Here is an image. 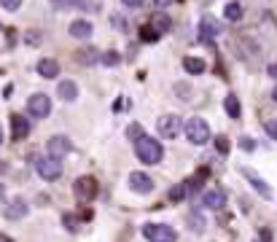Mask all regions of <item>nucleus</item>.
Segmentation results:
<instances>
[{
  "instance_id": "1",
  "label": "nucleus",
  "mask_w": 277,
  "mask_h": 242,
  "mask_svg": "<svg viewBox=\"0 0 277 242\" xmlns=\"http://www.w3.org/2000/svg\"><path fill=\"white\" fill-rule=\"evenodd\" d=\"M135 154H138V159L143 161V164H159L164 151H162V145H159V140L143 135L140 140H135Z\"/></svg>"
},
{
  "instance_id": "2",
  "label": "nucleus",
  "mask_w": 277,
  "mask_h": 242,
  "mask_svg": "<svg viewBox=\"0 0 277 242\" xmlns=\"http://www.w3.org/2000/svg\"><path fill=\"white\" fill-rule=\"evenodd\" d=\"M186 138L191 140L194 145H205L210 140V124L205 119H199V116H194V119L186 121Z\"/></svg>"
},
{
  "instance_id": "3",
  "label": "nucleus",
  "mask_w": 277,
  "mask_h": 242,
  "mask_svg": "<svg viewBox=\"0 0 277 242\" xmlns=\"http://www.w3.org/2000/svg\"><path fill=\"white\" fill-rule=\"evenodd\" d=\"M35 173H38V178L54 183V180L62 178V164H59V159H52V156H38L35 159Z\"/></svg>"
},
{
  "instance_id": "4",
  "label": "nucleus",
  "mask_w": 277,
  "mask_h": 242,
  "mask_svg": "<svg viewBox=\"0 0 277 242\" xmlns=\"http://www.w3.org/2000/svg\"><path fill=\"white\" fill-rule=\"evenodd\" d=\"M143 237H145L148 242H175V240H178L175 229L162 226V224H145V226H143Z\"/></svg>"
},
{
  "instance_id": "5",
  "label": "nucleus",
  "mask_w": 277,
  "mask_h": 242,
  "mask_svg": "<svg viewBox=\"0 0 277 242\" xmlns=\"http://www.w3.org/2000/svg\"><path fill=\"white\" fill-rule=\"evenodd\" d=\"M73 191L78 199L84 202H92L94 196H97V178H92V175H84V178H78L73 183Z\"/></svg>"
},
{
  "instance_id": "6",
  "label": "nucleus",
  "mask_w": 277,
  "mask_h": 242,
  "mask_svg": "<svg viewBox=\"0 0 277 242\" xmlns=\"http://www.w3.org/2000/svg\"><path fill=\"white\" fill-rule=\"evenodd\" d=\"M27 113H33L35 119H46V116L52 113V100L41 92L33 94V97L27 100Z\"/></svg>"
},
{
  "instance_id": "7",
  "label": "nucleus",
  "mask_w": 277,
  "mask_h": 242,
  "mask_svg": "<svg viewBox=\"0 0 277 242\" xmlns=\"http://www.w3.org/2000/svg\"><path fill=\"white\" fill-rule=\"evenodd\" d=\"M156 129H159V135H162V138L173 140V138H178V132H180V119H178V116H173V113L159 116V121H156Z\"/></svg>"
},
{
  "instance_id": "8",
  "label": "nucleus",
  "mask_w": 277,
  "mask_h": 242,
  "mask_svg": "<svg viewBox=\"0 0 277 242\" xmlns=\"http://www.w3.org/2000/svg\"><path fill=\"white\" fill-rule=\"evenodd\" d=\"M46 151H49L52 159H62V156L70 154V140L65 138V135H54V138L46 143Z\"/></svg>"
},
{
  "instance_id": "9",
  "label": "nucleus",
  "mask_w": 277,
  "mask_h": 242,
  "mask_svg": "<svg viewBox=\"0 0 277 242\" xmlns=\"http://www.w3.org/2000/svg\"><path fill=\"white\" fill-rule=\"evenodd\" d=\"M129 189L138 191V194H148V191H154V180L145 173H132L129 175Z\"/></svg>"
},
{
  "instance_id": "10",
  "label": "nucleus",
  "mask_w": 277,
  "mask_h": 242,
  "mask_svg": "<svg viewBox=\"0 0 277 242\" xmlns=\"http://www.w3.org/2000/svg\"><path fill=\"white\" fill-rule=\"evenodd\" d=\"M226 205V194L221 189H210V191H205V196H202V207H208V210H221Z\"/></svg>"
},
{
  "instance_id": "11",
  "label": "nucleus",
  "mask_w": 277,
  "mask_h": 242,
  "mask_svg": "<svg viewBox=\"0 0 277 242\" xmlns=\"http://www.w3.org/2000/svg\"><path fill=\"white\" fill-rule=\"evenodd\" d=\"M30 135V121L24 119L22 113H14L11 116V138L14 140H24Z\"/></svg>"
},
{
  "instance_id": "12",
  "label": "nucleus",
  "mask_w": 277,
  "mask_h": 242,
  "mask_svg": "<svg viewBox=\"0 0 277 242\" xmlns=\"http://www.w3.org/2000/svg\"><path fill=\"white\" fill-rule=\"evenodd\" d=\"M170 17L164 11H156V14H151V19H148V27L154 30L156 35H164V33H170Z\"/></svg>"
},
{
  "instance_id": "13",
  "label": "nucleus",
  "mask_w": 277,
  "mask_h": 242,
  "mask_svg": "<svg viewBox=\"0 0 277 242\" xmlns=\"http://www.w3.org/2000/svg\"><path fill=\"white\" fill-rule=\"evenodd\" d=\"M27 202H24V199H11V202H8V205H6V218L8 221H22L24 218V215H27Z\"/></svg>"
},
{
  "instance_id": "14",
  "label": "nucleus",
  "mask_w": 277,
  "mask_h": 242,
  "mask_svg": "<svg viewBox=\"0 0 277 242\" xmlns=\"http://www.w3.org/2000/svg\"><path fill=\"white\" fill-rule=\"evenodd\" d=\"M92 33H94V27H92V22H87V19H75V22L70 24V35L78 38V40H89Z\"/></svg>"
},
{
  "instance_id": "15",
  "label": "nucleus",
  "mask_w": 277,
  "mask_h": 242,
  "mask_svg": "<svg viewBox=\"0 0 277 242\" xmlns=\"http://www.w3.org/2000/svg\"><path fill=\"white\" fill-rule=\"evenodd\" d=\"M73 59L78 65H87V68H89V65H97L100 62V52H97V49H92V46H87V49H78V52L73 54Z\"/></svg>"
},
{
  "instance_id": "16",
  "label": "nucleus",
  "mask_w": 277,
  "mask_h": 242,
  "mask_svg": "<svg viewBox=\"0 0 277 242\" xmlns=\"http://www.w3.org/2000/svg\"><path fill=\"white\" fill-rule=\"evenodd\" d=\"M59 100L65 103H75L78 100V86H75V81H59Z\"/></svg>"
},
{
  "instance_id": "17",
  "label": "nucleus",
  "mask_w": 277,
  "mask_h": 242,
  "mask_svg": "<svg viewBox=\"0 0 277 242\" xmlns=\"http://www.w3.org/2000/svg\"><path fill=\"white\" fill-rule=\"evenodd\" d=\"M38 73L43 78H57L59 75V62L57 59H38Z\"/></svg>"
},
{
  "instance_id": "18",
  "label": "nucleus",
  "mask_w": 277,
  "mask_h": 242,
  "mask_svg": "<svg viewBox=\"0 0 277 242\" xmlns=\"http://www.w3.org/2000/svg\"><path fill=\"white\" fill-rule=\"evenodd\" d=\"M242 173H245V175H248V180H250V186H253V189H256V191H259V194H261V196H266V199H272V189H269V186H266V183H264V180H261V178H259V175H256V173H250V170H242Z\"/></svg>"
},
{
  "instance_id": "19",
  "label": "nucleus",
  "mask_w": 277,
  "mask_h": 242,
  "mask_svg": "<svg viewBox=\"0 0 277 242\" xmlns=\"http://www.w3.org/2000/svg\"><path fill=\"white\" fill-rule=\"evenodd\" d=\"M221 30H224V27H221V24L215 22L213 17H205V19H202V38H205V40L215 38V35H218Z\"/></svg>"
},
{
  "instance_id": "20",
  "label": "nucleus",
  "mask_w": 277,
  "mask_h": 242,
  "mask_svg": "<svg viewBox=\"0 0 277 242\" xmlns=\"http://www.w3.org/2000/svg\"><path fill=\"white\" fill-rule=\"evenodd\" d=\"M183 68L189 70L191 75H202L205 70H208V65H205V59H199V57H186L183 59Z\"/></svg>"
},
{
  "instance_id": "21",
  "label": "nucleus",
  "mask_w": 277,
  "mask_h": 242,
  "mask_svg": "<svg viewBox=\"0 0 277 242\" xmlns=\"http://www.w3.org/2000/svg\"><path fill=\"white\" fill-rule=\"evenodd\" d=\"M224 17L229 19V22H240V19H242V6H240L237 0H229L226 8H224Z\"/></svg>"
},
{
  "instance_id": "22",
  "label": "nucleus",
  "mask_w": 277,
  "mask_h": 242,
  "mask_svg": "<svg viewBox=\"0 0 277 242\" xmlns=\"http://www.w3.org/2000/svg\"><path fill=\"white\" fill-rule=\"evenodd\" d=\"M224 108L231 119H240V116H242V105H240V100H237L234 94H229V97L224 100Z\"/></svg>"
},
{
  "instance_id": "23",
  "label": "nucleus",
  "mask_w": 277,
  "mask_h": 242,
  "mask_svg": "<svg viewBox=\"0 0 277 242\" xmlns=\"http://www.w3.org/2000/svg\"><path fill=\"white\" fill-rule=\"evenodd\" d=\"M186 196H189V191H186V183H178V186H173V189H170L167 199L178 205V202H183V199H186Z\"/></svg>"
},
{
  "instance_id": "24",
  "label": "nucleus",
  "mask_w": 277,
  "mask_h": 242,
  "mask_svg": "<svg viewBox=\"0 0 277 242\" xmlns=\"http://www.w3.org/2000/svg\"><path fill=\"white\" fill-rule=\"evenodd\" d=\"M52 6L57 8V11L59 8H75L78 6V0H52Z\"/></svg>"
},
{
  "instance_id": "25",
  "label": "nucleus",
  "mask_w": 277,
  "mask_h": 242,
  "mask_svg": "<svg viewBox=\"0 0 277 242\" xmlns=\"http://www.w3.org/2000/svg\"><path fill=\"white\" fill-rule=\"evenodd\" d=\"M215 148H218V154H229V151H231V145H229V140H226V138H215Z\"/></svg>"
},
{
  "instance_id": "26",
  "label": "nucleus",
  "mask_w": 277,
  "mask_h": 242,
  "mask_svg": "<svg viewBox=\"0 0 277 242\" xmlns=\"http://www.w3.org/2000/svg\"><path fill=\"white\" fill-rule=\"evenodd\" d=\"M127 138H129V140H140V138H143V129H140V124H132V127L127 129Z\"/></svg>"
},
{
  "instance_id": "27",
  "label": "nucleus",
  "mask_w": 277,
  "mask_h": 242,
  "mask_svg": "<svg viewBox=\"0 0 277 242\" xmlns=\"http://www.w3.org/2000/svg\"><path fill=\"white\" fill-rule=\"evenodd\" d=\"M140 38H143V40H148V43H151V40H159V35H156L151 27H143V30H140Z\"/></svg>"
},
{
  "instance_id": "28",
  "label": "nucleus",
  "mask_w": 277,
  "mask_h": 242,
  "mask_svg": "<svg viewBox=\"0 0 277 242\" xmlns=\"http://www.w3.org/2000/svg\"><path fill=\"white\" fill-rule=\"evenodd\" d=\"M65 229H68V231H75V229H78V224H75V215H70V213H65Z\"/></svg>"
},
{
  "instance_id": "29",
  "label": "nucleus",
  "mask_w": 277,
  "mask_h": 242,
  "mask_svg": "<svg viewBox=\"0 0 277 242\" xmlns=\"http://www.w3.org/2000/svg\"><path fill=\"white\" fill-rule=\"evenodd\" d=\"M191 229H194V231H202V229H205L202 215H199V213H194V215H191Z\"/></svg>"
},
{
  "instance_id": "30",
  "label": "nucleus",
  "mask_w": 277,
  "mask_h": 242,
  "mask_svg": "<svg viewBox=\"0 0 277 242\" xmlns=\"http://www.w3.org/2000/svg\"><path fill=\"white\" fill-rule=\"evenodd\" d=\"M0 6L6 8V11H17V8L22 6V0H0Z\"/></svg>"
},
{
  "instance_id": "31",
  "label": "nucleus",
  "mask_w": 277,
  "mask_h": 242,
  "mask_svg": "<svg viewBox=\"0 0 277 242\" xmlns=\"http://www.w3.org/2000/svg\"><path fill=\"white\" fill-rule=\"evenodd\" d=\"M264 129H266V135H269L272 140H277V121H266Z\"/></svg>"
},
{
  "instance_id": "32",
  "label": "nucleus",
  "mask_w": 277,
  "mask_h": 242,
  "mask_svg": "<svg viewBox=\"0 0 277 242\" xmlns=\"http://www.w3.org/2000/svg\"><path fill=\"white\" fill-rule=\"evenodd\" d=\"M110 22L116 24V30H127V22H124V19L119 17V14H113V17H110Z\"/></svg>"
},
{
  "instance_id": "33",
  "label": "nucleus",
  "mask_w": 277,
  "mask_h": 242,
  "mask_svg": "<svg viewBox=\"0 0 277 242\" xmlns=\"http://www.w3.org/2000/svg\"><path fill=\"white\" fill-rule=\"evenodd\" d=\"M100 59H103V62H108V65H116V62H119V54H116V52H108L105 57H100Z\"/></svg>"
},
{
  "instance_id": "34",
  "label": "nucleus",
  "mask_w": 277,
  "mask_h": 242,
  "mask_svg": "<svg viewBox=\"0 0 277 242\" xmlns=\"http://www.w3.org/2000/svg\"><path fill=\"white\" fill-rule=\"evenodd\" d=\"M30 43V46H38V43H41V35L38 33H27V38H24Z\"/></svg>"
},
{
  "instance_id": "35",
  "label": "nucleus",
  "mask_w": 277,
  "mask_h": 242,
  "mask_svg": "<svg viewBox=\"0 0 277 242\" xmlns=\"http://www.w3.org/2000/svg\"><path fill=\"white\" fill-rule=\"evenodd\" d=\"M259 242H272V231H269V229H261V234H259Z\"/></svg>"
},
{
  "instance_id": "36",
  "label": "nucleus",
  "mask_w": 277,
  "mask_h": 242,
  "mask_svg": "<svg viewBox=\"0 0 277 242\" xmlns=\"http://www.w3.org/2000/svg\"><path fill=\"white\" fill-rule=\"evenodd\" d=\"M121 3L127 8H140V6H143V0H121Z\"/></svg>"
},
{
  "instance_id": "37",
  "label": "nucleus",
  "mask_w": 277,
  "mask_h": 242,
  "mask_svg": "<svg viewBox=\"0 0 277 242\" xmlns=\"http://www.w3.org/2000/svg\"><path fill=\"white\" fill-rule=\"evenodd\" d=\"M240 145H242V151H256V143H253V140H248V138H245Z\"/></svg>"
},
{
  "instance_id": "38",
  "label": "nucleus",
  "mask_w": 277,
  "mask_h": 242,
  "mask_svg": "<svg viewBox=\"0 0 277 242\" xmlns=\"http://www.w3.org/2000/svg\"><path fill=\"white\" fill-rule=\"evenodd\" d=\"M266 75H269L272 81H277V65H269V68H266Z\"/></svg>"
},
{
  "instance_id": "39",
  "label": "nucleus",
  "mask_w": 277,
  "mask_h": 242,
  "mask_svg": "<svg viewBox=\"0 0 277 242\" xmlns=\"http://www.w3.org/2000/svg\"><path fill=\"white\" fill-rule=\"evenodd\" d=\"M159 8H167V6H173V0H154Z\"/></svg>"
},
{
  "instance_id": "40",
  "label": "nucleus",
  "mask_w": 277,
  "mask_h": 242,
  "mask_svg": "<svg viewBox=\"0 0 277 242\" xmlns=\"http://www.w3.org/2000/svg\"><path fill=\"white\" fill-rule=\"evenodd\" d=\"M3 196H6V186L0 183V199H3Z\"/></svg>"
},
{
  "instance_id": "41",
  "label": "nucleus",
  "mask_w": 277,
  "mask_h": 242,
  "mask_svg": "<svg viewBox=\"0 0 277 242\" xmlns=\"http://www.w3.org/2000/svg\"><path fill=\"white\" fill-rule=\"evenodd\" d=\"M0 242H14V240H11V237H3V234H0Z\"/></svg>"
},
{
  "instance_id": "42",
  "label": "nucleus",
  "mask_w": 277,
  "mask_h": 242,
  "mask_svg": "<svg viewBox=\"0 0 277 242\" xmlns=\"http://www.w3.org/2000/svg\"><path fill=\"white\" fill-rule=\"evenodd\" d=\"M272 97H275V103H277V86H275V92H272Z\"/></svg>"
}]
</instances>
